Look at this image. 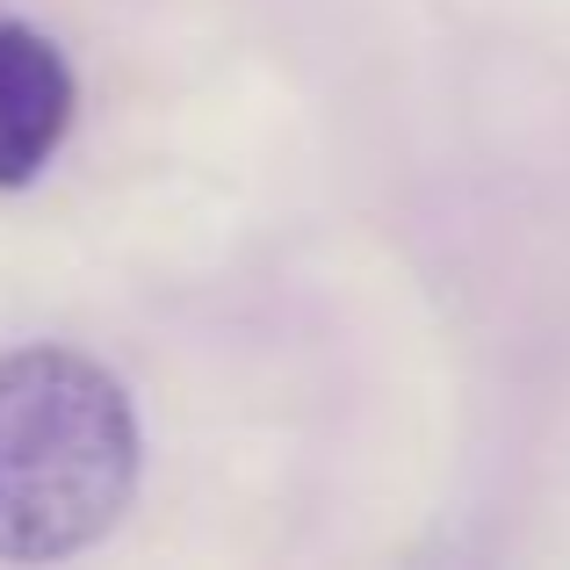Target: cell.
Instances as JSON below:
<instances>
[{
    "label": "cell",
    "instance_id": "obj_1",
    "mask_svg": "<svg viewBox=\"0 0 570 570\" xmlns=\"http://www.w3.org/2000/svg\"><path fill=\"white\" fill-rule=\"evenodd\" d=\"M130 390L72 347L0 354V563L95 549L138 499Z\"/></svg>",
    "mask_w": 570,
    "mask_h": 570
},
{
    "label": "cell",
    "instance_id": "obj_2",
    "mask_svg": "<svg viewBox=\"0 0 570 570\" xmlns=\"http://www.w3.org/2000/svg\"><path fill=\"white\" fill-rule=\"evenodd\" d=\"M72 66L43 29L0 22V188H22L51 167L72 130Z\"/></svg>",
    "mask_w": 570,
    "mask_h": 570
}]
</instances>
